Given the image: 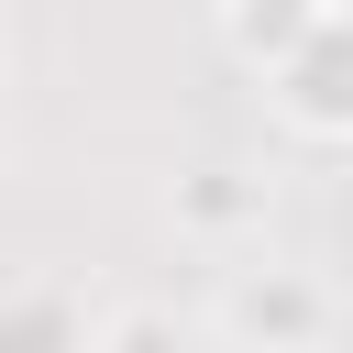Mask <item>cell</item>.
I'll use <instances>...</instances> for the list:
<instances>
[{
  "mask_svg": "<svg viewBox=\"0 0 353 353\" xmlns=\"http://www.w3.org/2000/svg\"><path fill=\"white\" fill-rule=\"evenodd\" d=\"M309 22H320V0H221V44H232L254 77H265V66H276Z\"/></svg>",
  "mask_w": 353,
  "mask_h": 353,
  "instance_id": "4",
  "label": "cell"
},
{
  "mask_svg": "<svg viewBox=\"0 0 353 353\" xmlns=\"http://www.w3.org/2000/svg\"><path fill=\"white\" fill-rule=\"evenodd\" d=\"M210 331L221 342H265V353H309V342L342 331V298L309 265H232L221 298H210Z\"/></svg>",
  "mask_w": 353,
  "mask_h": 353,
  "instance_id": "1",
  "label": "cell"
},
{
  "mask_svg": "<svg viewBox=\"0 0 353 353\" xmlns=\"http://www.w3.org/2000/svg\"><path fill=\"white\" fill-rule=\"evenodd\" d=\"M0 342H88V298L11 276V287H0Z\"/></svg>",
  "mask_w": 353,
  "mask_h": 353,
  "instance_id": "5",
  "label": "cell"
},
{
  "mask_svg": "<svg viewBox=\"0 0 353 353\" xmlns=\"http://www.w3.org/2000/svg\"><path fill=\"white\" fill-rule=\"evenodd\" d=\"M254 221H265V176H254V165H221V154H210V165L176 176V232H188V243H243Z\"/></svg>",
  "mask_w": 353,
  "mask_h": 353,
  "instance_id": "3",
  "label": "cell"
},
{
  "mask_svg": "<svg viewBox=\"0 0 353 353\" xmlns=\"http://www.w3.org/2000/svg\"><path fill=\"white\" fill-rule=\"evenodd\" d=\"M265 99L298 143H353V11L320 0V22L265 66Z\"/></svg>",
  "mask_w": 353,
  "mask_h": 353,
  "instance_id": "2",
  "label": "cell"
}]
</instances>
